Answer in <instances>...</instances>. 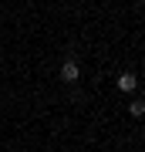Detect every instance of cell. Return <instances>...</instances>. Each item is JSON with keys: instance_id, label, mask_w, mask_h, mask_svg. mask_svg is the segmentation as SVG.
Returning <instances> with one entry per match:
<instances>
[{"instance_id": "cell-1", "label": "cell", "mask_w": 145, "mask_h": 152, "mask_svg": "<svg viewBox=\"0 0 145 152\" xmlns=\"http://www.w3.org/2000/svg\"><path fill=\"white\" fill-rule=\"evenodd\" d=\"M81 78V68H78V61L71 58V61H64V64H61V81H68V85H74Z\"/></svg>"}, {"instance_id": "cell-2", "label": "cell", "mask_w": 145, "mask_h": 152, "mask_svg": "<svg viewBox=\"0 0 145 152\" xmlns=\"http://www.w3.org/2000/svg\"><path fill=\"white\" fill-rule=\"evenodd\" d=\"M118 91H135V88H138V78L132 75V71H125V75H118Z\"/></svg>"}, {"instance_id": "cell-3", "label": "cell", "mask_w": 145, "mask_h": 152, "mask_svg": "<svg viewBox=\"0 0 145 152\" xmlns=\"http://www.w3.org/2000/svg\"><path fill=\"white\" fill-rule=\"evenodd\" d=\"M128 112L135 115V118H142V115H145V102H142V98H135V102L128 105Z\"/></svg>"}]
</instances>
